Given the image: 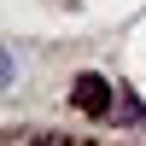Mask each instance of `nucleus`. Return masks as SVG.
I'll return each instance as SVG.
<instances>
[{"mask_svg": "<svg viewBox=\"0 0 146 146\" xmlns=\"http://www.w3.org/2000/svg\"><path fill=\"white\" fill-rule=\"evenodd\" d=\"M76 105L94 111V117H111V105H123V94H117L105 76H76Z\"/></svg>", "mask_w": 146, "mask_h": 146, "instance_id": "obj_1", "label": "nucleus"}]
</instances>
